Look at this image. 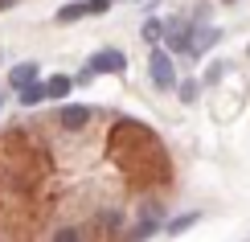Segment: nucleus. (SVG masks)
<instances>
[{
    "label": "nucleus",
    "mask_w": 250,
    "mask_h": 242,
    "mask_svg": "<svg viewBox=\"0 0 250 242\" xmlns=\"http://www.w3.org/2000/svg\"><path fill=\"white\" fill-rule=\"evenodd\" d=\"M148 74H152V82H156L160 90H172V87H176V66H172L168 49L156 45L152 54H148Z\"/></svg>",
    "instance_id": "f257e3e1"
},
{
    "label": "nucleus",
    "mask_w": 250,
    "mask_h": 242,
    "mask_svg": "<svg viewBox=\"0 0 250 242\" xmlns=\"http://www.w3.org/2000/svg\"><path fill=\"white\" fill-rule=\"evenodd\" d=\"M111 0H78V4H66L58 8V25H70V21H82V17H95V13H107Z\"/></svg>",
    "instance_id": "f03ea898"
},
{
    "label": "nucleus",
    "mask_w": 250,
    "mask_h": 242,
    "mask_svg": "<svg viewBox=\"0 0 250 242\" xmlns=\"http://www.w3.org/2000/svg\"><path fill=\"white\" fill-rule=\"evenodd\" d=\"M217 41H222V29H217V25H201V29L193 25V37H189V54H193V58H205V54H209V49L217 45Z\"/></svg>",
    "instance_id": "7ed1b4c3"
},
{
    "label": "nucleus",
    "mask_w": 250,
    "mask_h": 242,
    "mask_svg": "<svg viewBox=\"0 0 250 242\" xmlns=\"http://www.w3.org/2000/svg\"><path fill=\"white\" fill-rule=\"evenodd\" d=\"M90 70H95V74H123V70H127V58H123L119 49H99V54L90 58Z\"/></svg>",
    "instance_id": "20e7f679"
},
{
    "label": "nucleus",
    "mask_w": 250,
    "mask_h": 242,
    "mask_svg": "<svg viewBox=\"0 0 250 242\" xmlns=\"http://www.w3.org/2000/svg\"><path fill=\"white\" fill-rule=\"evenodd\" d=\"M90 115H95L90 107H82V103H70V107H62V111H58V123H62V128H70V132H78L82 123H90Z\"/></svg>",
    "instance_id": "39448f33"
},
{
    "label": "nucleus",
    "mask_w": 250,
    "mask_h": 242,
    "mask_svg": "<svg viewBox=\"0 0 250 242\" xmlns=\"http://www.w3.org/2000/svg\"><path fill=\"white\" fill-rule=\"evenodd\" d=\"M29 82H37V62H21V66L8 70V87L13 90H25Z\"/></svg>",
    "instance_id": "423d86ee"
},
{
    "label": "nucleus",
    "mask_w": 250,
    "mask_h": 242,
    "mask_svg": "<svg viewBox=\"0 0 250 242\" xmlns=\"http://www.w3.org/2000/svg\"><path fill=\"white\" fill-rule=\"evenodd\" d=\"M45 90H49V99H66V94L74 90V78L70 74H54V78H45Z\"/></svg>",
    "instance_id": "0eeeda50"
},
{
    "label": "nucleus",
    "mask_w": 250,
    "mask_h": 242,
    "mask_svg": "<svg viewBox=\"0 0 250 242\" xmlns=\"http://www.w3.org/2000/svg\"><path fill=\"white\" fill-rule=\"evenodd\" d=\"M41 99H49V90H45V82H29V87L21 90V107H37Z\"/></svg>",
    "instance_id": "6e6552de"
},
{
    "label": "nucleus",
    "mask_w": 250,
    "mask_h": 242,
    "mask_svg": "<svg viewBox=\"0 0 250 242\" xmlns=\"http://www.w3.org/2000/svg\"><path fill=\"white\" fill-rule=\"evenodd\" d=\"M197 222H201L197 214H181V218H172V222L164 226V234H185V230H193Z\"/></svg>",
    "instance_id": "1a4fd4ad"
},
{
    "label": "nucleus",
    "mask_w": 250,
    "mask_h": 242,
    "mask_svg": "<svg viewBox=\"0 0 250 242\" xmlns=\"http://www.w3.org/2000/svg\"><path fill=\"white\" fill-rule=\"evenodd\" d=\"M144 37H148V41H160V37H164V21H144Z\"/></svg>",
    "instance_id": "9d476101"
},
{
    "label": "nucleus",
    "mask_w": 250,
    "mask_h": 242,
    "mask_svg": "<svg viewBox=\"0 0 250 242\" xmlns=\"http://www.w3.org/2000/svg\"><path fill=\"white\" fill-rule=\"evenodd\" d=\"M176 90H181V103H197V90H201V87H197V82L189 78V82H181Z\"/></svg>",
    "instance_id": "9b49d317"
},
{
    "label": "nucleus",
    "mask_w": 250,
    "mask_h": 242,
    "mask_svg": "<svg viewBox=\"0 0 250 242\" xmlns=\"http://www.w3.org/2000/svg\"><path fill=\"white\" fill-rule=\"evenodd\" d=\"M222 74H226V66L217 62V66H209V70H205V82H222Z\"/></svg>",
    "instance_id": "f8f14e48"
},
{
    "label": "nucleus",
    "mask_w": 250,
    "mask_h": 242,
    "mask_svg": "<svg viewBox=\"0 0 250 242\" xmlns=\"http://www.w3.org/2000/svg\"><path fill=\"white\" fill-rule=\"evenodd\" d=\"M54 242H78V230H62V234H58Z\"/></svg>",
    "instance_id": "ddd939ff"
},
{
    "label": "nucleus",
    "mask_w": 250,
    "mask_h": 242,
    "mask_svg": "<svg viewBox=\"0 0 250 242\" xmlns=\"http://www.w3.org/2000/svg\"><path fill=\"white\" fill-rule=\"evenodd\" d=\"M13 4H17V0H0V8H13Z\"/></svg>",
    "instance_id": "4468645a"
},
{
    "label": "nucleus",
    "mask_w": 250,
    "mask_h": 242,
    "mask_svg": "<svg viewBox=\"0 0 250 242\" xmlns=\"http://www.w3.org/2000/svg\"><path fill=\"white\" fill-rule=\"evenodd\" d=\"M226 4H234V0H226Z\"/></svg>",
    "instance_id": "2eb2a0df"
}]
</instances>
